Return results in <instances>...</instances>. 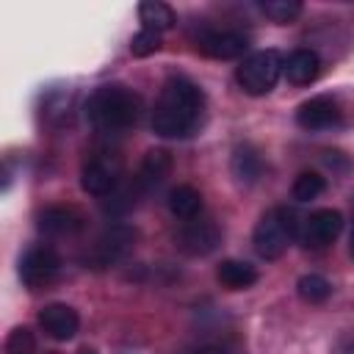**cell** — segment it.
<instances>
[{"label":"cell","mask_w":354,"mask_h":354,"mask_svg":"<svg viewBox=\"0 0 354 354\" xmlns=\"http://www.w3.org/2000/svg\"><path fill=\"white\" fill-rule=\"evenodd\" d=\"M205 111V94L188 77H169L152 111V130L163 138H185L196 130Z\"/></svg>","instance_id":"cell-1"},{"label":"cell","mask_w":354,"mask_h":354,"mask_svg":"<svg viewBox=\"0 0 354 354\" xmlns=\"http://www.w3.org/2000/svg\"><path fill=\"white\" fill-rule=\"evenodd\" d=\"M138 116H141V97L122 83L100 86L86 100V119L100 133H122L133 127Z\"/></svg>","instance_id":"cell-2"},{"label":"cell","mask_w":354,"mask_h":354,"mask_svg":"<svg viewBox=\"0 0 354 354\" xmlns=\"http://www.w3.org/2000/svg\"><path fill=\"white\" fill-rule=\"evenodd\" d=\"M296 238H299V218L290 207L279 205L257 221V227H254V252L263 260H277V257L285 254V249Z\"/></svg>","instance_id":"cell-3"},{"label":"cell","mask_w":354,"mask_h":354,"mask_svg":"<svg viewBox=\"0 0 354 354\" xmlns=\"http://www.w3.org/2000/svg\"><path fill=\"white\" fill-rule=\"evenodd\" d=\"M282 64L285 61L279 58L277 50H257L241 61V66L235 69V80L246 94L263 97L277 86L282 75Z\"/></svg>","instance_id":"cell-4"},{"label":"cell","mask_w":354,"mask_h":354,"mask_svg":"<svg viewBox=\"0 0 354 354\" xmlns=\"http://www.w3.org/2000/svg\"><path fill=\"white\" fill-rule=\"evenodd\" d=\"M136 243V230L130 224H111L105 227L97 241L91 243L88 254H86V263L91 268H108V266H116L119 260L127 257V252L133 249Z\"/></svg>","instance_id":"cell-5"},{"label":"cell","mask_w":354,"mask_h":354,"mask_svg":"<svg viewBox=\"0 0 354 354\" xmlns=\"http://www.w3.org/2000/svg\"><path fill=\"white\" fill-rule=\"evenodd\" d=\"M119 177H122V163L111 152L91 155L80 169V185L91 196H111L119 188Z\"/></svg>","instance_id":"cell-6"},{"label":"cell","mask_w":354,"mask_h":354,"mask_svg":"<svg viewBox=\"0 0 354 354\" xmlns=\"http://www.w3.org/2000/svg\"><path fill=\"white\" fill-rule=\"evenodd\" d=\"M61 271V257L50 246H30L19 260V279L25 288H47Z\"/></svg>","instance_id":"cell-7"},{"label":"cell","mask_w":354,"mask_h":354,"mask_svg":"<svg viewBox=\"0 0 354 354\" xmlns=\"http://www.w3.org/2000/svg\"><path fill=\"white\" fill-rule=\"evenodd\" d=\"M221 243V230L213 218L207 216H196V218H188L183 221L180 232H177V246L180 252L191 254V257H205L210 254L216 246Z\"/></svg>","instance_id":"cell-8"},{"label":"cell","mask_w":354,"mask_h":354,"mask_svg":"<svg viewBox=\"0 0 354 354\" xmlns=\"http://www.w3.org/2000/svg\"><path fill=\"white\" fill-rule=\"evenodd\" d=\"M343 119V111L337 105V100L326 97V94H318V97H310L304 100L299 108H296V122L301 130H310V133H318V130H329L335 124H340Z\"/></svg>","instance_id":"cell-9"},{"label":"cell","mask_w":354,"mask_h":354,"mask_svg":"<svg viewBox=\"0 0 354 354\" xmlns=\"http://www.w3.org/2000/svg\"><path fill=\"white\" fill-rule=\"evenodd\" d=\"M343 230V216L340 210H332V207H321L315 213H310L304 218V227L299 232L301 243L310 246V249H326Z\"/></svg>","instance_id":"cell-10"},{"label":"cell","mask_w":354,"mask_h":354,"mask_svg":"<svg viewBox=\"0 0 354 354\" xmlns=\"http://www.w3.org/2000/svg\"><path fill=\"white\" fill-rule=\"evenodd\" d=\"M199 53H205L207 58H218V61H230L246 53L249 39L241 30H230V28H210L202 30L196 39Z\"/></svg>","instance_id":"cell-11"},{"label":"cell","mask_w":354,"mask_h":354,"mask_svg":"<svg viewBox=\"0 0 354 354\" xmlns=\"http://www.w3.org/2000/svg\"><path fill=\"white\" fill-rule=\"evenodd\" d=\"M39 326L44 329L47 337L64 343V340H72L80 329V315L75 313V307L69 304H61V301H53L47 307L39 310Z\"/></svg>","instance_id":"cell-12"},{"label":"cell","mask_w":354,"mask_h":354,"mask_svg":"<svg viewBox=\"0 0 354 354\" xmlns=\"http://www.w3.org/2000/svg\"><path fill=\"white\" fill-rule=\"evenodd\" d=\"M171 171V155L166 149H149L144 158H141V166L133 177V185L136 191L144 196V194H152Z\"/></svg>","instance_id":"cell-13"},{"label":"cell","mask_w":354,"mask_h":354,"mask_svg":"<svg viewBox=\"0 0 354 354\" xmlns=\"http://www.w3.org/2000/svg\"><path fill=\"white\" fill-rule=\"evenodd\" d=\"M83 213L69 205H53L39 213V230L44 235H75L77 230H83Z\"/></svg>","instance_id":"cell-14"},{"label":"cell","mask_w":354,"mask_h":354,"mask_svg":"<svg viewBox=\"0 0 354 354\" xmlns=\"http://www.w3.org/2000/svg\"><path fill=\"white\" fill-rule=\"evenodd\" d=\"M282 72L288 77V83L293 86H310L318 75H321V58L315 50L310 47H301V50H293L288 55V61L282 64Z\"/></svg>","instance_id":"cell-15"},{"label":"cell","mask_w":354,"mask_h":354,"mask_svg":"<svg viewBox=\"0 0 354 354\" xmlns=\"http://www.w3.org/2000/svg\"><path fill=\"white\" fill-rule=\"evenodd\" d=\"M230 166H232V174L238 177V183H246V185L257 183L260 174H263V158H260V152H257L254 147H249V144L235 147Z\"/></svg>","instance_id":"cell-16"},{"label":"cell","mask_w":354,"mask_h":354,"mask_svg":"<svg viewBox=\"0 0 354 354\" xmlns=\"http://www.w3.org/2000/svg\"><path fill=\"white\" fill-rule=\"evenodd\" d=\"M216 277L227 290H246L257 282L254 266H249L243 260H221V266L216 268Z\"/></svg>","instance_id":"cell-17"},{"label":"cell","mask_w":354,"mask_h":354,"mask_svg":"<svg viewBox=\"0 0 354 354\" xmlns=\"http://www.w3.org/2000/svg\"><path fill=\"white\" fill-rule=\"evenodd\" d=\"M166 202H169V210L177 218H183V221L196 218L202 213V194L194 185H177V188H171Z\"/></svg>","instance_id":"cell-18"},{"label":"cell","mask_w":354,"mask_h":354,"mask_svg":"<svg viewBox=\"0 0 354 354\" xmlns=\"http://www.w3.org/2000/svg\"><path fill=\"white\" fill-rule=\"evenodd\" d=\"M138 19H141V25H144V28L158 30V33L169 30V28L177 22V17H174L171 6L158 3V0H147V3H141V6H138Z\"/></svg>","instance_id":"cell-19"},{"label":"cell","mask_w":354,"mask_h":354,"mask_svg":"<svg viewBox=\"0 0 354 354\" xmlns=\"http://www.w3.org/2000/svg\"><path fill=\"white\" fill-rule=\"evenodd\" d=\"M296 290H299V296H301L307 304H321V301L329 299L332 285H329V279H324L321 274H304V277L296 282Z\"/></svg>","instance_id":"cell-20"},{"label":"cell","mask_w":354,"mask_h":354,"mask_svg":"<svg viewBox=\"0 0 354 354\" xmlns=\"http://www.w3.org/2000/svg\"><path fill=\"white\" fill-rule=\"evenodd\" d=\"M324 188H326V180H324L318 171H301V174L293 180L290 194H293L296 202H310V199L321 196Z\"/></svg>","instance_id":"cell-21"},{"label":"cell","mask_w":354,"mask_h":354,"mask_svg":"<svg viewBox=\"0 0 354 354\" xmlns=\"http://www.w3.org/2000/svg\"><path fill=\"white\" fill-rule=\"evenodd\" d=\"M260 11H263L271 22L288 25V22H293V19L301 14V3H299V0H266V3H260Z\"/></svg>","instance_id":"cell-22"},{"label":"cell","mask_w":354,"mask_h":354,"mask_svg":"<svg viewBox=\"0 0 354 354\" xmlns=\"http://www.w3.org/2000/svg\"><path fill=\"white\" fill-rule=\"evenodd\" d=\"M36 351V337L28 326H14L6 337V354H33Z\"/></svg>","instance_id":"cell-23"},{"label":"cell","mask_w":354,"mask_h":354,"mask_svg":"<svg viewBox=\"0 0 354 354\" xmlns=\"http://www.w3.org/2000/svg\"><path fill=\"white\" fill-rule=\"evenodd\" d=\"M155 50H160V33L158 30H149V28H141L133 39H130V53L144 58V55H152Z\"/></svg>","instance_id":"cell-24"},{"label":"cell","mask_w":354,"mask_h":354,"mask_svg":"<svg viewBox=\"0 0 354 354\" xmlns=\"http://www.w3.org/2000/svg\"><path fill=\"white\" fill-rule=\"evenodd\" d=\"M196 354H224L221 348H213V346H207V348H199Z\"/></svg>","instance_id":"cell-25"},{"label":"cell","mask_w":354,"mask_h":354,"mask_svg":"<svg viewBox=\"0 0 354 354\" xmlns=\"http://www.w3.org/2000/svg\"><path fill=\"white\" fill-rule=\"evenodd\" d=\"M348 252H351V257H354V230H351V238H348Z\"/></svg>","instance_id":"cell-26"},{"label":"cell","mask_w":354,"mask_h":354,"mask_svg":"<svg viewBox=\"0 0 354 354\" xmlns=\"http://www.w3.org/2000/svg\"><path fill=\"white\" fill-rule=\"evenodd\" d=\"M77 354H97V351H94V348H80Z\"/></svg>","instance_id":"cell-27"}]
</instances>
